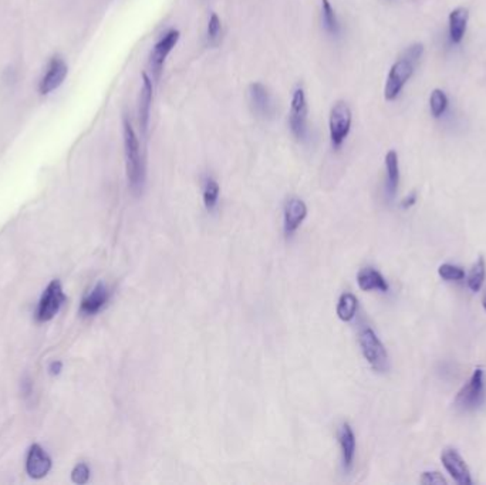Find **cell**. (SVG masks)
I'll use <instances>...</instances> for the list:
<instances>
[{
    "mask_svg": "<svg viewBox=\"0 0 486 485\" xmlns=\"http://www.w3.org/2000/svg\"><path fill=\"white\" fill-rule=\"evenodd\" d=\"M222 35V22L216 13H212L206 26V42L209 46H218Z\"/></svg>",
    "mask_w": 486,
    "mask_h": 485,
    "instance_id": "d4e9b609",
    "label": "cell"
},
{
    "mask_svg": "<svg viewBox=\"0 0 486 485\" xmlns=\"http://www.w3.org/2000/svg\"><path fill=\"white\" fill-rule=\"evenodd\" d=\"M109 300H110V290L103 282H100L83 299L82 306H80V312L84 316H96L97 313H100L107 306Z\"/></svg>",
    "mask_w": 486,
    "mask_h": 485,
    "instance_id": "9a60e30c",
    "label": "cell"
},
{
    "mask_svg": "<svg viewBox=\"0 0 486 485\" xmlns=\"http://www.w3.org/2000/svg\"><path fill=\"white\" fill-rule=\"evenodd\" d=\"M69 73L67 63L60 56H53L48 65V70L39 83V93L48 96L52 92L57 90L66 80Z\"/></svg>",
    "mask_w": 486,
    "mask_h": 485,
    "instance_id": "30bf717a",
    "label": "cell"
},
{
    "mask_svg": "<svg viewBox=\"0 0 486 485\" xmlns=\"http://www.w3.org/2000/svg\"><path fill=\"white\" fill-rule=\"evenodd\" d=\"M123 137L128 184L131 191L136 195H140L145 184V164L141 154L140 140L131 121L127 117L123 119Z\"/></svg>",
    "mask_w": 486,
    "mask_h": 485,
    "instance_id": "6da1fadb",
    "label": "cell"
},
{
    "mask_svg": "<svg viewBox=\"0 0 486 485\" xmlns=\"http://www.w3.org/2000/svg\"><path fill=\"white\" fill-rule=\"evenodd\" d=\"M483 393H485L483 370L477 367L473 370L469 381L456 394L455 404L460 410H473L482 403L483 396H485Z\"/></svg>",
    "mask_w": 486,
    "mask_h": 485,
    "instance_id": "ba28073f",
    "label": "cell"
},
{
    "mask_svg": "<svg viewBox=\"0 0 486 485\" xmlns=\"http://www.w3.org/2000/svg\"><path fill=\"white\" fill-rule=\"evenodd\" d=\"M438 275L445 279V280H462L465 279V272L462 268L456 266V265H451V263H442L438 268Z\"/></svg>",
    "mask_w": 486,
    "mask_h": 485,
    "instance_id": "484cf974",
    "label": "cell"
},
{
    "mask_svg": "<svg viewBox=\"0 0 486 485\" xmlns=\"http://www.w3.org/2000/svg\"><path fill=\"white\" fill-rule=\"evenodd\" d=\"M289 129L297 141H306L309 138V106L303 87H296L292 94Z\"/></svg>",
    "mask_w": 486,
    "mask_h": 485,
    "instance_id": "277c9868",
    "label": "cell"
},
{
    "mask_svg": "<svg viewBox=\"0 0 486 485\" xmlns=\"http://www.w3.org/2000/svg\"><path fill=\"white\" fill-rule=\"evenodd\" d=\"M181 39V33L177 29L168 31L153 48L151 55H150V69L153 73V80L154 83H158L167 62V58L170 53L175 49Z\"/></svg>",
    "mask_w": 486,
    "mask_h": 485,
    "instance_id": "8992f818",
    "label": "cell"
},
{
    "mask_svg": "<svg viewBox=\"0 0 486 485\" xmlns=\"http://www.w3.org/2000/svg\"><path fill=\"white\" fill-rule=\"evenodd\" d=\"M429 109H431V114L438 119L441 117L446 109H448V97L446 94L439 90V89H435L432 93H431V97H429Z\"/></svg>",
    "mask_w": 486,
    "mask_h": 485,
    "instance_id": "cb8c5ba5",
    "label": "cell"
},
{
    "mask_svg": "<svg viewBox=\"0 0 486 485\" xmlns=\"http://www.w3.org/2000/svg\"><path fill=\"white\" fill-rule=\"evenodd\" d=\"M358 342L363 356L371 369L378 373L387 371L390 367L388 353L377 333L371 327H364L358 334Z\"/></svg>",
    "mask_w": 486,
    "mask_h": 485,
    "instance_id": "7a4b0ae2",
    "label": "cell"
},
{
    "mask_svg": "<svg viewBox=\"0 0 486 485\" xmlns=\"http://www.w3.org/2000/svg\"><path fill=\"white\" fill-rule=\"evenodd\" d=\"M415 66L416 63L404 55H401V58L391 66L384 87V99L387 102H394L399 96L408 80L412 77Z\"/></svg>",
    "mask_w": 486,
    "mask_h": 485,
    "instance_id": "5b68a950",
    "label": "cell"
},
{
    "mask_svg": "<svg viewBox=\"0 0 486 485\" xmlns=\"http://www.w3.org/2000/svg\"><path fill=\"white\" fill-rule=\"evenodd\" d=\"M72 479L74 484H79V485H83V484H87L89 479H90V468L87 464L84 462H80L74 467L73 472H72Z\"/></svg>",
    "mask_w": 486,
    "mask_h": 485,
    "instance_id": "4316f807",
    "label": "cell"
},
{
    "mask_svg": "<svg viewBox=\"0 0 486 485\" xmlns=\"http://www.w3.org/2000/svg\"><path fill=\"white\" fill-rule=\"evenodd\" d=\"M338 444L341 448V461H343V468L346 472L351 471L353 464H354V458H355V435L354 431L351 428V425L348 423L341 424V427L338 428Z\"/></svg>",
    "mask_w": 486,
    "mask_h": 485,
    "instance_id": "2e32d148",
    "label": "cell"
},
{
    "mask_svg": "<svg viewBox=\"0 0 486 485\" xmlns=\"http://www.w3.org/2000/svg\"><path fill=\"white\" fill-rule=\"evenodd\" d=\"M321 23L324 31L333 38H338L343 32V26L330 0H321Z\"/></svg>",
    "mask_w": 486,
    "mask_h": 485,
    "instance_id": "ffe728a7",
    "label": "cell"
},
{
    "mask_svg": "<svg viewBox=\"0 0 486 485\" xmlns=\"http://www.w3.org/2000/svg\"><path fill=\"white\" fill-rule=\"evenodd\" d=\"M415 202H416V192L414 191V192H411L408 197H405V198L401 201V208L408 209V208H411L412 205H415Z\"/></svg>",
    "mask_w": 486,
    "mask_h": 485,
    "instance_id": "f1b7e54d",
    "label": "cell"
},
{
    "mask_svg": "<svg viewBox=\"0 0 486 485\" xmlns=\"http://www.w3.org/2000/svg\"><path fill=\"white\" fill-rule=\"evenodd\" d=\"M357 283H358V288L364 292H370V290L388 292L390 289L385 278L374 268H363L357 273Z\"/></svg>",
    "mask_w": 486,
    "mask_h": 485,
    "instance_id": "e0dca14e",
    "label": "cell"
},
{
    "mask_svg": "<svg viewBox=\"0 0 486 485\" xmlns=\"http://www.w3.org/2000/svg\"><path fill=\"white\" fill-rule=\"evenodd\" d=\"M62 367H63L62 361H53V363L50 364V367H49V371H50L52 376H57V374H60Z\"/></svg>",
    "mask_w": 486,
    "mask_h": 485,
    "instance_id": "f546056e",
    "label": "cell"
},
{
    "mask_svg": "<svg viewBox=\"0 0 486 485\" xmlns=\"http://www.w3.org/2000/svg\"><path fill=\"white\" fill-rule=\"evenodd\" d=\"M65 302H66V295L63 292L62 283L59 280H52L45 289L39 300L36 319L42 323L52 320L59 313Z\"/></svg>",
    "mask_w": 486,
    "mask_h": 485,
    "instance_id": "52a82bcc",
    "label": "cell"
},
{
    "mask_svg": "<svg viewBox=\"0 0 486 485\" xmlns=\"http://www.w3.org/2000/svg\"><path fill=\"white\" fill-rule=\"evenodd\" d=\"M219 194H221V187L216 180L212 177H208L204 181L202 187V198H204V205L208 211H214L218 205L219 201Z\"/></svg>",
    "mask_w": 486,
    "mask_h": 485,
    "instance_id": "7402d4cb",
    "label": "cell"
},
{
    "mask_svg": "<svg viewBox=\"0 0 486 485\" xmlns=\"http://www.w3.org/2000/svg\"><path fill=\"white\" fill-rule=\"evenodd\" d=\"M353 124V113L346 102H336L328 114L330 144L334 150L341 148L347 140Z\"/></svg>",
    "mask_w": 486,
    "mask_h": 485,
    "instance_id": "3957f363",
    "label": "cell"
},
{
    "mask_svg": "<svg viewBox=\"0 0 486 485\" xmlns=\"http://www.w3.org/2000/svg\"><path fill=\"white\" fill-rule=\"evenodd\" d=\"M419 482L421 484H435V485H442V484L446 485L448 484L446 478L441 472H438V471H426V472H424L421 479H419Z\"/></svg>",
    "mask_w": 486,
    "mask_h": 485,
    "instance_id": "83f0119b",
    "label": "cell"
},
{
    "mask_svg": "<svg viewBox=\"0 0 486 485\" xmlns=\"http://www.w3.org/2000/svg\"><path fill=\"white\" fill-rule=\"evenodd\" d=\"M385 170H387V192L392 198L397 194L399 184V163L398 154L394 150H390L385 156Z\"/></svg>",
    "mask_w": 486,
    "mask_h": 485,
    "instance_id": "d6986e66",
    "label": "cell"
},
{
    "mask_svg": "<svg viewBox=\"0 0 486 485\" xmlns=\"http://www.w3.org/2000/svg\"><path fill=\"white\" fill-rule=\"evenodd\" d=\"M357 307H358L357 298L350 292L343 293L338 298V303H337L338 319L343 322H351L357 313Z\"/></svg>",
    "mask_w": 486,
    "mask_h": 485,
    "instance_id": "44dd1931",
    "label": "cell"
},
{
    "mask_svg": "<svg viewBox=\"0 0 486 485\" xmlns=\"http://www.w3.org/2000/svg\"><path fill=\"white\" fill-rule=\"evenodd\" d=\"M468 9L458 8L449 13V40L452 45H459L465 36L468 25Z\"/></svg>",
    "mask_w": 486,
    "mask_h": 485,
    "instance_id": "ac0fdd59",
    "label": "cell"
},
{
    "mask_svg": "<svg viewBox=\"0 0 486 485\" xmlns=\"http://www.w3.org/2000/svg\"><path fill=\"white\" fill-rule=\"evenodd\" d=\"M248 100L250 110L256 117L262 120H270L275 117L276 104L269 89L263 83L255 82L248 87Z\"/></svg>",
    "mask_w": 486,
    "mask_h": 485,
    "instance_id": "9c48e42d",
    "label": "cell"
},
{
    "mask_svg": "<svg viewBox=\"0 0 486 485\" xmlns=\"http://www.w3.org/2000/svg\"><path fill=\"white\" fill-rule=\"evenodd\" d=\"M485 276H486V265H485V259L479 258L477 262L472 266L470 272L468 273L466 278V285L472 292H479L483 286L485 282Z\"/></svg>",
    "mask_w": 486,
    "mask_h": 485,
    "instance_id": "603a6c76",
    "label": "cell"
},
{
    "mask_svg": "<svg viewBox=\"0 0 486 485\" xmlns=\"http://www.w3.org/2000/svg\"><path fill=\"white\" fill-rule=\"evenodd\" d=\"M50 468H52V459L48 455V452L39 444H33L26 458L28 474L35 479H40L49 474Z\"/></svg>",
    "mask_w": 486,
    "mask_h": 485,
    "instance_id": "5bb4252c",
    "label": "cell"
},
{
    "mask_svg": "<svg viewBox=\"0 0 486 485\" xmlns=\"http://www.w3.org/2000/svg\"><path fill=\"white\" fill-rule=\"evenodd\" d=\"M482 306H483V309L486 310V289H485V292H483V296H482Z\"/></svg>",
    "mask_w": 486,
    "mask_h": 485,
    "instance_id": "4dcf8cb0",
    "label": "cell"
},
{
    "mask_svg": "<svg viewBox=\"0 0 486 485\" xmlns=\"http://www.w3.org/2000/svg\"><path fill=\"white\" fill-rule=\"evenodd\" d=\"M306 217H307V207L304 201H302L300 198H290L285 204V209H283L285 234L287 236L294 234L302 225V222L306 219Z\"/></svg>",
    "mask_w": 486,
    "mask_h": 485,
    "instance_id": "4fadbf2b",
    "label": "cell"
},
{
    "mask_svg": "<svg viewBox=\"0 0 486 485\" xmlns=\"http://www.w3.org/2000/svg\"><path fill=\"white\" fill-rule=\"evenodd\" d=\"M441 461L446 472L452 476V479L456 484L460 485H470L472 476L470 471L465 462V459L460 457V454L453 448H446L441 454Z\"/></svg>",
    "mask_w": 486,
    "mask_h": 485,
    "instance_id": "8fae6325",
    "label": "cell"
},
{
    "mask_svg": "<svg viewBox=\"0 0 486 485\" xmlns=\"http://www.w3.org/2000/svg\"><path fill=\"white\" fill-rule=\"evenodd\" d=\"M143 87L140 96V106H138V124L143 134H147L150 119H151V106L154 99V80L145 72L143 73Z\"/></svg>",
    "mask_w": 486,
    "mask_h": 485,
    "instance_id": "7c38bea8",
    "label": "cell"
}]
</instances>
